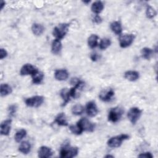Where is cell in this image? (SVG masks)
Instances as JSON below:
<instances>
[{
  "mask_svg": "<svg viewBox=\"0 0 158 158\" xmlns=\"http://www.w3.org/2000/svg\"><path fill=\"white\" fill-rule=\"evenodd\" d=\"M69 24L68 23H60L55 27L52 31V35L56 39L61 40L64 38L69 31Z\"/></svg>",
  "mask_w": 158,
  "mask_h": 158,
  "instance_id": "obj_1",
  "label": "cell"
},
{
  "mask_svg": "<svg viewBox=\"0 0 158 158\" xmlns=\"http://www.w3.org/2000/svg\"><path fill=\"white\" fill-rule=\"evenodd\" d=\"M129 138V136L127 134H121L118 136H115L110 138L107 141V145L110 148H118L121 146L123 141L125 139H128Z\"/></svg>",
  "mask_w": 158,
  "mask_h": 158,
  "instance_id": "obj_2",
  "label": "cell"
},
{
  "mask_svg": "<svg viewBox=\"0 0 158 158\" xmlns=\"http://www.w3.org/2000/svg\"><path fill=\"white\" fill-rule=\"evenodd\" d=\"M78 152V148L77 147L65 146L60 149V157L62 158H72L75 157Z\"/></svg>",
  "mask_w": 158,
  "mask_h": 158,
  "instance_id": "obj_3",
  "label": "cell"
},
{
  "mask_svg": "<svg viewBox=\"0 0 158 158\" xmlns=\"http://www.w3.org/2000/svg\"><path fill=\"white\" fill-rule=\"evenodd\" d=\"M44 102V97L42 96H35L25 99V104L30 107H38Z\"/></svg>",
  "mask_w": 158,
  "mask_h": 158,
  "instance_id": "obj_4",
  "label": "cell"
},
{
  "mask_svg": "<svg viewBox=\"0 0 158 158\" xmlns=\"http://www.w3.org/2000/svg\"><path fill=\"white\" fill-rule=\"evenodd\" d=\"M141 113L142 110H140L138 107H131L127 113V117L130 122L135 125L141 117Z\"/></svg>",
  "mask_w": 158,
  "mask_h": 158,
  "instance_id": "obj_5",
  "label": "cell"
},
{
  "mask_svg": "<svg viewBox=\"0 0 158 158\" xmlns=\"http://www.w3.org/2000/svg\"><path fill=\"white\" fill-rule=\"evenodd\" d=\"M135 36L133 34H123L120 35L119 44L122 48H125L130 46L133 42Z\"/></svg>",
  "mask_w": 158,
  "mask_h": 158,
  "instance_id": "obj_6",
  "label": "cell"
},
{
  "mask_svg": "<svg viewBox=\"0 0 158 158\" xmlns=\"http://www.w3.org/2000/svg\"><path fill=\"white\" fill-rule=\"evenodd\" d=\"M123 114V110L120 107L112 108L108 115V120L113 123L118 122L122 117Z\"/></svg>",
  "mask_w": 158,
  "mask_h": 158,
  "instance_id": "obj_7",
  "label": "cell"
},
{
  "mask_svg": "<svg viewBox=\"0 0 158 158\" xmlns=\"http://www.w3.org/2000/svg\"><path fill=\"white\" fill-rule=\"evenodd\" d=\"M77 125L82 130V131H86L92 132L94 129V124L91 123L86 118H81L77 122Z\"/></svg>",
  "mask_w": 158,
  "mask_h": 158,
  "instance_id": "obj_8",
  "label": "cell"
},
{
  "mask_svg": "<svg viewBox=\"0 0 158 158\" xmlns=\"http://www.w3.org/2000/svg\"><path fill=\"white\" fill-rule=\"evenodd\" d=\"M37 71H38V69L36 67H35L33 65L29 64H27L23 65L20 71V74L22 76L29 75L31 76Z\"/></svg>",
  "mask_w": 158,
  "mask_h": 158,
  "instance_id": "obj_9",
  "label": "cell"
},
{
  "mask_svg": "<svg viewBox=\"0 0 158 158\" xmlns=\"http://www.w3.org/2000/svg\"><path fill=\"white\" fill-rule=\"evenodd\" d=\"M86 110L88 115L91 117H95L98 113L97 106L94 101H89L87 103L86 106Z\"/></svg>",
  "mask_w": 158,
  "mask_h": 158,
  "instance_id": "obj_10",
  "label": "cell"
},
{
  "mask_svg": "<svg viewBox=\"0 0 158 158\" xmlns=\"http://www.w3.org/2000/svg\"><path fill=\"white\" fill-rule=\"evenodd\" d=\"M114 95V91H113L112 89L110 88V89H104L100 93L99 97L101 101L104 102H108L111 100Z\"/></svg>",
  "mask_w": 158,
  "mask_h": 158,
  "instance_id": "obj_11",
  "label": "cell"
},
{
  "mask_svg": "<svg viewBox=\"0 0 158 158\" xmlns=\"http://www.w3.org/2000/svg\"><path fill=\"white\" fill-rule=\"evenodd\" d=\"M12 120L10 119H7L2 122L1 123V134L2 135L7 136L10 131Z\"/></svg>",
  "mask_w": 158,
  "mask_h": 158,
  "instance_id": "obj_12",
  "label": "cell"
},
{
  "mask_svg": "<svg viewBox=\"0 0 158 158\" xmlns=\"http://www.w3.org/2000/svg\"><path fill=\"white\" fill-rule=\"evenodd\" d=\"M38 154V157L40 158H48L51 157L53 152L50 148L43 146L39 148Z\"/></svg>",
  "mask_w": 158,
  "mask_h": 158,
  "instance_id": "obj_13",
  "label": "cell"
},
{
  "mask_svg": "<svg viewBox=\"0 0 158 158\" xmlns=\"http://www.w3.org/2000/svg\"><path fill=\"white\" fill-rule=\"evenodd\" d=\"M54 77L57 80L64 81L68 78L69 73L65 69H59L55 71Z\"/></svg>",
  "mask_w": 158,
  "mask_h": 158,
  "instance_id": "obj_14",
  "label": "cell"
},
{
  "mask_svg": "<svg viewBox=\"0 0 158 158\" xmlns=\"http://www.w3.org/2000/svg\"><path fill=\"white\" fill-rule=\"evenodd\" d=\"M125 78L131 81H135L137 80L139 77V74L138 72L135 70H128L124 73Z\"/></svg>",
  "mask_w": 158,
  "mask_h": 158,
  "instance_id": "obj_15",
  "label": "cell"
},
{
  "mask_svg": "<svg viewBox=\"0 0 158 158\" xmlns=\"http://www.w3.org/2000/svg\"><path fill=\"white\" fill-rule=\"evenodd\" d=\"M62 49V43L60 40L55 39L51 45V51L54 54H58Z\"/></svg>",
  "mask_w": 158,
  "mask_h": 158,
  "instance_id": "obj_16",
  "label": "cell"
},
{
  "mask_svg": "<svg viewBox=\"0 0 158 158\" xmlns=\"http://www.w3.org/2000/svg\"><path fill=\"white\" fill-rule=\"evenodd\" d=\"M103 9H104V4L100 1L94 2L92 4L91 7L92 12L97 15H98L99 13H101Z\"/></svg>",
  "mask_w": 158,
  "mask_h": 158,
  "instance_id": "obj_17",
  "label": "cell"
},
{
  "mask_svg": "<svg viewBox=\"0 0 158 158\" xmlns=\"http://www.w3.org/2000/svg\"><path fill=\"white\" fill-rule=\"evenodd\" d=\"M12 92V89L10 86L7 83H2L0 87V93L1 96L4 97L10 94Z\"/></svg>",
  "mask_w": 158,
  "mask_h": 158,
  "instance_id": "obj_18",
  "label": "cell"
},
{
  "mask_svg": "<svg viewBox=\"0 0 158 158\" xmlns=\"http://www.w3.org/2000/svg\"><path fill=\"white\" fill-rule=\"evenodd\" d=\"M60 96L62 97V98L63 99V102H62V106H64L70 101V93H69V89H68L67 88H63L60 91Z\"/></svg>",
  "mask_w": 158,
  "mask_h": 158,
  "instance_id": "obj_19",
  "label": "cell"
},
{
  "mask_svg": "<svg viewBox=\"0 0 158 158\" xmlns=\"http://www.w3.org/2000/svg\"><path fill=\"white\" fill-rule=\"evenodd\" d=\"M31 30L35 35L40 36L43 33L44 28L42 25L40 23H33L31 27Z\"/></svg>",
  "mask_w": 158,
  "mask_h": 158,
  "instance_id": "obj_20",
  "label": "cell"
},
{
  "mask_svg": "<svg viewBox=\"0 0 158 158\" xmlns=\"http://www.w3.org/2000/svg\"><path fill=\"white\" fill-rule=\"evenodd\" d=\"M54 122L60 126H67L68 123L66 120L65 115L64 113L59 114L54 120Z\"/></svg>",
  "mask_w": 158,
  "mask_h": 158,
  "instance_id": "obj_21",
  "label": "cell"
},
{
  "mask_svg": "<svg viewBox=\"0 0 158 158\" xmlns=\"http://www.w3.org/2000/svg\"><path fill=\"white\" fill-rule=\"evenodd\" d=\"M110 29L116 35H120L122 31L121 23L118 21H114L110 23Z\"/></svg>",
  "mask_w": 158,
  "mask_h": 158,
  "instance_id": "obj_22",
  "label": "cell"
},
{
  "mask_svg": "<svg viewBox=\"0 0 158 158\" xmlns=\"http://www.w3.org/2000/svg\"><path fill=\"white\" fill-rule=\"evenodd\" d=\"M31 149V145L28 141H23L20 143L19 147V151L22 154H28Z\"/></svg>",
  "mask_w": 158,
  "mask_h": 158,
  "instance_id": "obj_23",
  "label": "cell"
},
{
  "mask_svg": "<svg viewBox=\"0 0 158 158\" xmlns=\"http://www.w3.org/2000/svg\"><path fill=\"white\" fill-rule=\"evenodd\" d=\"M99 37L98 35L95 34H92L89 36L88 39V44L90 48H94L98 46V41Z\"/></svg>",
  "mask_w": 158,
  "mask_h": 158,
  "instance_id": "obj_24",
  "label": "cell"
},
{
  "mask_svg": "<svg viewBox=\"0 0 158 158\" xmlns=\"http://www.w3.org/2000/svg\"><path fill=\"white\" fill-rule=\"evenodd\" d=\"M31 77H32V81L33 83L40 84L43 80L44 74L43 72L38 70L36 73H35L33 75H31Z\"/></svg>",
  "mask_w": 158,
  "mask_h": 158,
  "instance_id": "obj_25",
  "label": "cell"
},
{
  "mask_svg": "<svg viewBox=\"0 0 158 158\" xmlns=\"http://www.w3.org/2000/svg\"><path fill=\"white\" fill-rule=\"evenodd\" d=\"M142 57L145 59H149L153 55L154 51L152 49L149 48H144L141 51Z\"/></svg>",
  "mask_w": 158,
  "mask_h": 158,
  "instance_id": "obj_26",
  "label": "cell"
},
{
  "mask_svg": "<svg viewBox=\"0 0 158 158\" xmlns=\"http://www.w3.org/2000/svg\"><path fill=\"white\" fill-rule=\"evenodd\" d=\"M84 110H85L84 107L82 105L79 104L74 105L72 108V112L73 115H79L82 114Z\"/></svg>",
  "mask_w": 158,
  "mask_h": 158,
  "instance_id": "obj_27",
  "label": "cell"
},
{
  "mask_svg": "<svg viewBox=\"0 0 158 158\" xmlns=\"http://www.w3.org/2000/svg\"><path fill=\"white\" fill-rule=\"evenodd\" d=\"M27 135V131L24 129H20L18 130L14 136V139L16 142H20Z\"/></svg>",
  "mask_w": 158,
  "mask_h": 158,
  "instance_id": "obj_28",
  "label": "cell"
},
{
  "mask_svg": "<svg viewBox=\"0 0 158 158\" xmlns=\"http://www.w3.org/2000/svg\"><path fill=\"white\" fill-rule=\"evenodd\" d=\"M110 44H111V41L110 39L107 38H104L101 40L99 44V47L101 49L104 50L107 49L110 45Z\"/></svg>",
  "mask_w": 158,
  "mask_h": 158,
  "instance_id": "obj_29",
  "label": "cell"
},
{
  "mask_svg": "<svg viewBox=\"0 0 158 158\" xmlns=\"http://www.w3.org/2000/svg\"><path fill=\"white\" fill-rule=\"evenodd\" d=\"M156 14H157V12L153 7H152L149 5L147 6L146 10V15L148 18L152 19L156 15Z\"/></svg>",
  "mask_w": 158,
  "mask_h": 158,
  "instance_id": "obj_30",
  "label": "cell"
},
{
  "mask_svg": "<svg viewBox=\"0 0 158 158\" xmlns=\"http://www.w3.org/2000/svg\"><path fill=\"white\" fill-rule=\"evenodd\" d=\"M69 129L70 130V131L75 134V135H81L83 132L82 130L78 127V125H77V124L76 125H70L69 127Z\"/></svg>",
  "mask_w": 158,
  "mask_h": 158,
  "instance_id": "obj_31",
  "label": "cell"
},
{
  "mask_svg": "<svg viewBox=\"0 0 158 158\" xmlns=\"http://www.w3.org/2000/svg\"><path fill=\"white\" fill-rule=\"evenodd\" d=\"M17 107L15 104H12L10 105L8 108V112L10 116H14L17 111Z\"/></svg>",
  "mask_w": 158,
  "mask_h": 158,
  "instance_id": "obj_32",
  "label": "cell"
},
{
  "mask_svg": "<svg viewBox=\"0 0 158 158\" xmlns=\"http://www.w3.org/2000/svg\"><path fill=\"white\" fill-rule=\"evenodd\" d=\"M139 157H146V158H152L153 156L149 152H146L144 153H141L138 155Z\"/></svg>",
  "mask_w": 158,
  "mask_h": 158,
  "instance_id": "obj_33",
  "label": "cell"
},
{
  "mask_svg": "<svg viewBox=\"0 0 158 158\" xmlns=\"http://www.w3.org/2000/svg\"><path fill=\"white\" fill-rule=\"evenodd\" d=\"M7 56V52L6 51V49L3 48L0 49V59H3L4 58L6 57Z\"/></svg>",
  "mask_w": 158,
  "mask_h": 158,
  "instance_id": "obj_34",
  "label": "cell"
},
{
  "mask_svg": "<svg viewBox=\"0 0 158 158\" xmlns=\"http://www.w3.org/2000/svg\"><path fill=\"white\" fill-rule=\"evenodd\" d=\"M93 21L96 23H101L102 22V19L101 17L99 15H96L94 17V19H93Z\"/></svg>",
  "mask_w": 158,
  "mask_h": 158,
  "instance_id": "obj_35",
  "label": "cell"
},
{
  "mask_svg": "<svg viewBox=\"0 0 158 158\" xmlns=\"http://www.w3.org/2000/svg\"><path fill=\"white\" fill-rule=\"evenodd\" d=\"M90 58L91 59L93 60V61H96L98 60V56L96 53H93L91 56H90Z\"/></svg>",
  "mask_w": 158,
  "mask_h": 158,
  "instance_id": "obj_36",
  "label": "cell"
},
{
  "mask_svg": "<svg viewBox=\"0 0 158 158\" xmlns=\"http://www.w3.org/2000/svg\"><path fill=\"white\" fill-rule=\"evenodd\" d=\"M5 2L4 1H1V9L3 8V7H4V6L5 5Z\"/></svg>",
  "mask_w": 158,
  "mask_h": 158,
  "instance_id": "obj_37",
  "label": "cell"
},
{
  "mask_svg": "<svg viewBox=\"0 0 158 158\" xmlns=\"http://www.w3.org/2000/svg\"><path fill=\"white\" fill-rule=\"evenodd\" d=\"M105 157H114V156H111V155H107L105 156Z\"/></svg>",
  "mask_w": 158,
  "mask_h": 158,
  "instance_id": "obj_38",
  "label": "cell"
},
{
  "mask_svg": "<svg viewBox=\"0 0 158 158\" xmlns=\"http://www.w3.org/2000/svg\"><path fill=\"white\" fill-rule=\"evenodd\" d=\"M90 2V1H83V2L84 3H88V2Z\"/></svg>",
  "mask_w": 158,
  "mask_h": 158,
  "instance_id": "obj_39",
  "label": "cell"
}]
</instances>
